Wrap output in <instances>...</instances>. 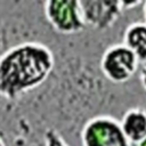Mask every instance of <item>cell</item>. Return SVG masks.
<instances>
[{
    "label": "cell",
    "instance_id": "obj_9",
    "mask_svg": "<svg viewBox=\"0 0 146 146\" xmlns=\"http://www.w3.org/2000/svg\"><path fill=\"white\" fill-rule=\"evenodd\" d=\"M139 5H143V2L141 1H121V7H122L123 11L133 9L135 7H137Z\"/></svg>",
    "mask_w": 146,
    "mask_h": 146
},
{
    "label": "cell",
    "instance_id": "obj_3",
    "mask_svg": "<svg viewBox=\"0 0 146 146\" xmlns=\"http://www.w3.org/2000/svg\"><path fill=\"white\" fill-rule=\"evenodd\" d=\"M138 60L133 52L123 43L110 46L102 55L100 71L113 83L129 81L138 70Z\"/></svg>",
    "mask_w": 146,
    "mask_h": 146
},
{
    "label": "cell",
    "instance_id": "obj_4",
    "mask_svg": "<svg viewBox=\"0 0 146 146\" xmlns=\"http://www.w3.org/2000/svg\"><path fill=\"white\" fill-rule=\"evenodd\" d=\"M51 27L62 34H75L84 29L79 0H48L43 6Z\"/></svg>",
    "mask_w": 146,
    "mask_h": 146
},
{
    "label": "cell",
    "instance_id": "obj_13",
    "mask_svg": "<svg viewBox=\"0 0 146 146\" xmlns=\"http://www.w3.org/2000/svg\"><path fill=\"white\" fill-rule=\"evenodd\" d=\"M0 146H6V143L3 141V139L0 137Z\"/></svg>",
    "mask_w": 146,
    "mask_h": 146
},
{
    "label": "cell",
    "instance_id": "obj_11",
    "mask_svg": "<svg viewBox=\"0 0 146 146\" xmlns=\"http://www.w3.org/2000/svg\"><path fill=\"white\" fill-rule=\"evenodd\" d=\"M143 10H144V17H145V24H146V1L143 2Z\"/></svg>",
    "mask_w": 146,
    "mask_h": 146
},
{
    "label": "cell",
    "instance_id": "obj_7",
    "mask_svg": "<svg viewBox=\"0 0 146 146\" xmlns=\"http://www.w3.org/2000/svg\"><path fill=\"white\" fill-rule=\"evenodd\" d=\"M123 44H125L136 56L138 64L146 66V24L135 22L127 26L123 34Z\"/></svg>",
    "mask_w": 146,
    "mask_h": 146
},
{
    "label": "cell",
    "instance_id": "obj_2",
    "mask_svg": "<svg viewBox=\"0 0 146 146\" xmlns=\"http://www.w3.org/2000/svg\"><path fill=\"white\" fill-rule=\"evenodd\" d=\"M82 146H132L124 136L119 120L110 115L90 117L81 130Z\"/></svg>",
    "mask_w": 146,
    "mask_h": 146
},
{
    "label": "cell",
    "instance_id": "obj_10",
    "mask_svg": "<svg viewBox=\"0 0 146 146\" xmlns=\"http://www.w3.org/2000/svg\"><path fill=\"white\" fill-rule=\"evenodd\" d=\"M139 80H140L141 87L146 90V66L141 68V72H140V74H139Z\"/></svg>",
    "mask_w": 146,
    "mask_h": 146
},
{
    "label": "cell",
    "instance_id": "obj_8",
    "mask_svg": "<svg viewBox=\"0 0 146 146\" xmlns=\"http://www.w3.org/2000/svg\"><path fill=\"white\" fill-rule=\"evenodd\" d=\"M43 137H44L46 146H70L62 137V135L54 129H48L44 132Z\"/></svg>",
    "mask_w": 146,
    "mask_h": 146
},
{
    "label": "cell",
    "instance_id": "obj_1",
    "mask_svg": "<svg viewBox=\"0 0 146 146\" xmlns=\"http://www.w3.org/2000/svg\"><path fill=\"white\" fill-rule=\"evenodd\" d=\"M55 65L54 54L44 43L27 41L0 55V96L15 100L41 86Z\"/></svg>",
    "mask_w": 146,
    "mask_h": 146
},
{
    "label": "cell",
    "instance_id": "obj_5",
    "mask_svg": "<svg viewBox=\"0 0 146 146\" xmlns=\"http://www.w3.org/2000/svg\"><path fill=\"white\" fill-rule=\"evenodd\" d=\"M84 25L98 31L111 29L123 13L121 1L79 0Z\"/></svg>",
    "mask_w": 146,
    "mask_h": 146
},
{
    "label": "cell",
    "instance_id": "obj_12",
    "mask_svg": "<svg viewBox=\"0 0 146 146\" xmlns=\"http://www.w3.org/2000/svg\"><path fill=\"white\" fill-rule=\"evenodd\" d=\"M137 146H146V138L144 140H141L139 144H137Z\"/></svg>",
    "mask_w": 146,
    "mask_h": 146
},
{
    "label": "cell",
    "instance_id": "obj_6",
    "mask_svg": "<svg viewBox=\"0 0 146 146\" xmlns=\"http://www.w3.org/2000/svg\"><path fill=\"white\" fill-rule=\"evenodd\" d=\"M119 122L131 145H137L146 138V111L144 108L132 107L127 110Z\"/></svg>",
    "mask_w": 146,
    "mask_h": 146
}]
</instances>
